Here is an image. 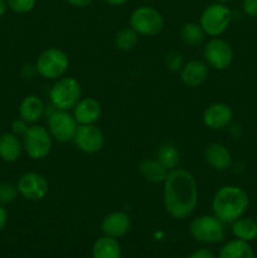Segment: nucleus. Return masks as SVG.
Returning <instances> with one entry per match:
<instances>
[{
  "mask_svg": "<svg viewBox=\"0 0 257 258\" xmlns=\"http://www.w3.org/2000/svg\"><path fill=\"white\" fill-rule=\"evenodd\" d=\"M28 127H29V123L25 122V121L20 117L14 118V120L12 121V123H10V130H12L13 134H15V135L18 136L24 135L25 131L28 130Z\"/></svg>",
  "mask_w": 257,
  "mask_h": 258,
  "instance_id": "nucleus-30",
  "label": "nucleus"
},
{
  "mask_svg": "<svg viewBox=\"0 0 257 258\" xmlns=\"http://www.w3.org/2000/svg\"><path fill=\"white\" fill-rule=\"evenodd\" d=\"M47 112L45 103L39 96L37 95H28L20 101L19 107H18V113L19 117L23 118L25 122L29 125H35L43 118V116Z\"/></svg>",
  "mask_w": 257,
  "mask_h": 258,
  "instance_id": "nucleus-18",
  "label": "nucleus"
},
{
  "mask_svg": "<svg viewBox=\"0 0 257 258\" xmlns=\"http://www.w3.org/2000/svg\"><path fill=\"white\" fill-rule=\"evenodd\" d=\"M218 258H254V251L248 242L234 238L222 244Z\"/></svg>",
  "mask_w": 257,
  "mask_h": 258,
  "instance_id": "nucleus-23",
  "label": "nucleus"
},
{
  "mask_svg": "<svg viewBox=\"0 0 257 258\" xmlns=\"http://www.w3.org/2000/svg\"><path fill=\"white\" fill-rule=\"evenodd\" d=\"M9 9L7 4V0H0V18L7 13V10Z\"/></svg>",
  "mask_w": 257,
  "mask_h": 258,
  "instance_id": "nucleus-38",
  "label": "nucleus"
},
{
  "mask_svg": "<svg viewBox=\"0 0 257 258\" xmlns=\"http://www.w3.org/2000/svg\"><path fill=\"white\" fill-rule=\"evenodd\" d=\"M206 33L203 32L199 23H185L180 29V38L181 42L186 45V47L196 48L203 44L206 40Z\"/></svg>",
  "mask_w": 257,
  "mask_h": 258,
  "instance_id": "nucleus-25",
  "label": "nucleus"
},
{
  "mask_svg": "<svg viewBox=\"0 0 257 258\" xmlns=\"http://www.w3.org/2000/svg\"><path fill=\"white\" fill-rule=\"evenodd\" d=\"M256 241H257V239H256Z\"/></svg>",
  "mask_w": 257,
  "mask_h": 258,
  "instance_id": "nucleus-41",
  "label": "nucleus"
},
{
  "mask_svg": "<svg viewBox=\"0 0 257 258\" xmlns=\"http://www.w3.org/2000/svg\"><path fill=\"white\" fill-rule=\"evenodd\" d=\"M122 249L118 239L108 236H101L92 246V258H121Z\"/></svg>",
  "mask_w": 257,
  "mask_h": 258,
  "instance_id": "nucleus-21",
  "label": "nucleus"
},
{
  "mask_svg": "<svg viewBox=\"0 0 257 258\" xmlns=\"http://www.w3.org/2000/svg\"><path fill=\"white\" fill-rule=\"evenodd\" d=\"M15 185L19 196L30 202L42 201L49 191V183L47 178L37 171H28L20 175Z\"/></svg>",
  "mask_w": 257,
  "mask_h": 258,
  "instance_id": "nucleus-11",
  "label": "nucleus"
},
{
  "mask_svg": "<svg viewBox=\"0 0 257 258\" xmlns=\"http://www.w3.org/2000/svg\"><path fill=\"white\" fill-rule=\"evenodd\" d=\"M70 5L75 8H86L93 2V0H66Z\"/></svg>",
  "mask_w": 257,
  "mask_h": 258,
  "instance_id": "nucleus-35",
  "label": "nucleus"
},
{
  "mask_svg": "<svg viewBox=\"0 0 257 258\" xmlns=\"http://www.w3.org/2000/svg\"><path fill=\"white\" fill-rule=\"evenodd\" d=\"M20 75H22L24 80H33L38 75L34 63H25V64H23L22 68H20Z\"/></svg>",
  "mask_w": 257,
  "mask_h": 258,
  "instance_id": "nucleus-31",
  "label": "nucleus"
},
{
  "mask_svg": "<svg viewBox=\"0 0 257 258\" xmlns=\"http://www.w3.org/2000/svg\"><path fill=\"white\" fill-rule=\"evenodd\" d=\"M188 258H216V256L209 248H198L191 252Z\"/></svg>",
  "mask_w": 257,
  "mask_h": 258,
  "instance_id": "nucleus-33",
  "label": "nucleus"
},
{
  "mask_svg": "<svg viewBox=\"0 0 257 258\" xmlns=\"http://www.w3.org/2000/svg\"><path fill=\"white\" fill-rule=\"evenodd\" d=\"M155 158L163 166H165L169 171L179 168L180 164V151L174 144L166 143L158 148L155 153Z\"/></svg>",
  "mask_w": 257,
  "mask_h": 258,
  "instance_id": "nucleus-24",
  "label": "nucleus"
},
{
  "mask_svg": "<svg viewBox=\"0 0 257 258\" xmlns=\"http://www.w3.org/2000/svg\"><path fill=\"white\" fill-rule=\"evenodd\" d=\"M256 221H257V213H256Z\"/></svg>",
  "mask_w": 257,
  "mask_h": 258,
  "instance_id": "nucleus-40",
  "label": "nucleus"
},
{
  "mask_svg": "<svg viewBox=\"0 0 257 258\" xmlns=\"http://www.w3.org/2000/svg\"><path fill=\"white\" fill-rule=\"evenodd\" d=\"M181 82L188 87H199L207 81L209 76V67L204 60L191 59L184 63L179 71Z\"/></svg>",
  "mask_w": 257,
  "mask_h": 258,
  "instance_id": "nucleus-17",
  "label": "nucleus"
},
{
  "mask_svg": "<svg viewBox=\"0 0 257 258\" xmlns=\"http://www.w3.org/2000/svg\"><path fill=\"white\" fill-rule=\"evenodd\" d=\"M242 9L248 17L257 18V0H243Z\"/></svg>",
  "mask_w": 257,
  "mask_h": 258,
  "instance_id": "nucleus-32",
  "label": "nucleus"
},
{
  "mask_svg": "<svg viewBox=\"0 0 257 258\" xmlns=\"http://www.w3.org/2000/svg\"><path fill=\"white\" fill-rule=\"evenodd\" d=\"M72 115L78 125H95L102 115V106L96 98L82 97L73 107Z\"/></svg>",
  "mask_w": 257,
  "mask_h": 258,
  "instance_id": "nucleus-16",
  "label": "nucleus"
},
{
  "mask_svg": "<svg viewBox=\"0 0 257 258\" xmlns=\"http://www.w3.org/2000/svg\"><path fill=\"white\" fill-rule=\"evenodd\" d=\"M216 3H221V4H226V3H228L229 0H214Z\"/></svg>",
  "mask_w": 257,
  "mask_h": 258,
  "instance_id": "nucleus-39",
  "label": "nucleus"
},
{
  "mask_svg": "<svg viewBox=\"0 0 257 258\" xmlns=\"http://www.w3.org/2000/svg\"><path fill=\"white\" fill-rule=\"evenodd\" d=\"M163 204L166 213L174 219L189 218L198 206V184L186 169L170 170L163 183Z\"/></svg>",
  "mask_w": 257,
  "mask_h": 258,
  "instance_id": "nucleus-1",
  "label": "nucleus"
},
{
  "mask_svg": "<svg viewBox=\"0 0 257 258\" xmlns=\"http://www.w3.org/2000/svg\"><path fill=\"white\" fill-rule=\"evenodd\" d=\"M204 161L216 171H226L233 164L232 154L226 145L221 143H211L204 149Z\"/></svg>",
  "mask_w": 257,
  "mask_h": 258,
  "instance_id": "nucleus-15",
  "label": "nucleus"
},
{
  "mask_svg": "<svg viewBox=\"0 0 257 258\" xmlns=\"http://www.w3.org/2000/svg\"><path fill=\"white\" fill-rule=\"evenodd\" d=\"M184 57L179 52H170L165 55V66L171 72H179L184 66Z\"/></svg>",
  "mask_w": 257,
  "mask_h": 258,
  "instance_id": "nucleus-29",
  "label": "nucleus"
},
{
  "mask_svg": "<svg viewBox=\"0 0 257 258\" xmlns=\"http://www.w3.org/2000/svg\"><path fill=\"white\" fill-rule=\"evenodd\" d=\"M249 204V196L241 186L223 185L214 193L212 198V214H214L224 224H231L246 214Z\"/></svg>",
  "mask_w": 257,
  "mask_h": 258,
  "instance_id": "nucleus-2",
  "label": "nucleus"
},
{
  "mask_svg": "<svg viewBox=\"0 0 257 258\" xmlns=\"http://www.w3.org/2000/svg\"><path fill=\"white\" fill-rule=\"evenodd\" d=\"M24 149L19 136L10 133L0 135V160L7 164L17 163L22 158Z\"/></svg>",
  "mask_w": 257,
  "mask_h": 258,
  "instance_id": "nucleus-19",
  "label": "nucleus"
},
{
  "mask_svg": "<svg viewBox=\"0 0 257 258\" xmlns=\"http://www.w3.org/2000/svg\"><path fill=\"white\" fill-rule=\"evenodd\" d=\"M7 222H8V212L7 209L4 208V206L0 204V231L4 229V227L7 226Z\"/></svg>",
  "mask_w": 257,
  "mask_h": 258,
  "instance_id": "nucleus-36",
  "label": "nucleus"
},
{
  "mask_svg": "<svg viewBox=\"0 0 257 258\" xmlns=\"http://www.w3.org/2000/svg\"><path fill=\"white\" fill-rule=\"evenodd\" d=\"M232 22V12L226 4L212 3L207 5L199 17V25L207 37H221L228 29Z\"/></svg>",
  "mask_w": 257,
  "mask_h": 258,
  "instance_id": "nucleus-7",
  "label": "nucleus"
},
{
  "mask_svg": "<svg viewBox=\"0 0 257 258\" xmlns=\"http://www.w3.org/2000/svg\"><path fill=\"white\" fill-rule=\"evenodd\" d=\"M53 138L47 127L42 125H29L28 130L22 136L24 153L32 160H43L48 158L53 149Z\"/></svg>",
  "mask_w": 257,
  "mask_h": 258,
  "instance_id": "nucleus-8",
  "label": "nucleus"
},
{
  "mask_svg": "<svg viewBox=\"0 0 257 258\" xmlns=\"http://www.w3.org/2000/svg\"><path fill=\"white\" fill-rule=\"evenodd\" d=\"M138 170L144 180L149 184H163L165 181L169 170L161 165L156 158H145L139 163Z\"/></svg>",
  "mask_w": 257,
  "mask_h": 258,
  "instance_id": "nucleus-20",
  "label": "nucleus"
},
{
  "mask_svg": "<svg viewBox=\"0 0 257 258\" xmlns=\"http://www.w3.org/2000/svg\"><path fill=\"white\" fill-rule=\"evenodd\" d=\"M100 228L105 236L118 239L130 232L131 218L123 211L110 212L102 218Z\"/></svg>",
  "mask_w": 257,
  "mask_h": 258,
  "instance_id": "nucleus-14",
  "label": "nucleus"
},
{
  "mask_svg": "<svg viewBox=\"0 0 257 258\" xmlns=\"http://www.w3.org/2000/svg\"><path fill=\"white\" fill-rule=\"evenodd\" d=\"M231 232L234 238L244 242L256 241L257 239V221L251 217H241L231 223Z\"/></svg>",
  "mask_w": 257,
  "mask_h": 258,
  "instance_id": "nucleus-22",
  "label": "nucleus"
},
{
  "mask_svg": "<svg viewBox=\"0 0 257 258\" xmlns=\"http://www.w3.org/2000/svg\"><path fill=\"white\" fill-rule=\"evenodd\" d=\"M34 64L38 76L44 80L55 81L66 76L70 67V58L60 48L50 47L39 53Z\"/></svg>",
  "mask_w": 257,
  "mask_h": 258,
  "instance_id": "nucleus-6",
  "label": "nucleus"
},
{
  "mask_svg": "<svg viewBox=\"0 0 257 258\" xmlns=\"http://www.w3.org/2000/svg\"><path fill=\"white\" fill-rule=\"evenodd\" d=\"M189 234L199 243H223L226 238V224L214 214H202L191 219L189 224Z\"/></svg>",
  "mask_w": 257,
  "mask_h": 258,
  "instance_id": "nucleus-3",
  "label": "nucleus"
},
{
  "mask_svg": "<svg viewBox=\"0 0 257 258\" xmlns=\"http://www.w3.org/2000/svg\"><path fill=\"white\" fill-rule=\"evenodd\" d=\"M228 127H229V134H231L234 139H239L242 136V134H243V128H242L241 125H237V123H231Z\"/></svg>",
  "mask_w": 257,
  "mask_h": 258,
  "instance_id": "nucleus-34",
  "label": "nucleus"
},
{
  "mask_svg": "<svg viewBox=\"0 0 257 258\" xmlns=\"http://www.w3.org/2000/svg\"><path fill=\"white\" fill-rule=\"evenodd\" d=\"M8 8L18 14H27L35 8L37 0H7Z\"/></svg>",
  "mask_w": 257,
  "mask_h": 258,
  "instance_id": "nucleus-28",
  "label": "nucleus"
},
{
  "mask_svg": "<svg viewBox=\"0 0 257 258\" xmlns=\"http://www.w3.org/2000/svg\"><path fill=\"white\" fill-rule=\"evenodd\" d=\"M165 20L158 9L149 5H141L133 10L128 18V27L140 37H155L164 29Z\"/></svg>",
  "mask_w": 257,
  "mask_h": 258,
  "instance_id": "nucleus-5",
  "label": "nucleus"
},
{
  "mask_svg": "<svg viewBox=\"0 0 257 258\" xmlns=\"http://www.w3.org/2000/svg\"><path fill=\"white\" fill-rule=\"evenodd\" d=\"M105 2L107 3V4L112 5V7H120V5L126 4L128 0H105Z\"/></svg>",
  "mask_w": 257,
  "mask_h": 258,
  "instance_id": "nucleus-37",
  "label": "nucleus"
},
{
  "mask_svg": "<svg viewBox=\"0 0 257 258\" xmlns=\"http://www.w3.org/2000/svg\"><path fill=\"white\" fill-rule=\"evenodd\" d=\"M72 143L87 155L100 153L105 146V134L97 125H78Z\"/></svg>",
  "mask_w": 257,
  "mask_h": 258,
  "instance_id": "nucleus-12",
  "label": "nucleus"
},
{
  "mask_svg": "<svg viewBox=\"0 0 257 258\" xmlns=\"http://www.w3.org/2000/svg\"><path fill=\"white\" fill-rule=\"evenodd\" d=\"M203 58L209 68L224 71L233 63L234 52L227 40L216 37L204 43Z\"/></svg>",
  "mask_w": 257,
  "mask_h": 258,
  "instance_id": "nucleus-10",
  "label": "nucleus"
},
{
  "mask_svg": "<svg viewBox=\"0 0 257 258\" xmlns=\"http://www.w3.org/2000/svg\"><path fill=\"white\" fill-rule=\"evenodd\" d=\"M47 115V128L53 140L58 143H70L73 140L78 123L71 111H62L52 107Z\"/></svg>",
  "mask_w": 257,
  "mask_h": 258,
  "instance_id": "nucleus-9",
  "label": "nucleus"
},
{
  "mask_svg": "<svg viewBox=\"0 0 257 258\" xmlns=\"http://www.w3.org/2000/svg\"><path fill=\"white\" fill-rule=\"evenodd\" d=\"M233 110L224 102H213L207 106L202 115V121L207 128L218 131L227 128L233 121Z\"/></svg>",
  "mask_w": 257,
  "mask_h": 258,
  "instance_id": "nucleus-13",
  "label": "nucleus"
},
{
  "mask_svg": "<svg viewBox=\"0 0 257 258\" xmlns=\"http://www.w3.org/2000/svg\"><path fill=\"white\" fill-rule=\"evenodd\" d=\"M19 197L17 185L10 183H0V204H10Z\"/></svg>",
  "mask_w": 257,
  "mask_h": 258,
  "instance_id": "nucleus-27",
  "label": "nucleus"
},
{
  "mask_svg": "<svg viewBox=\"0 0 257 258\" xmlns=\"http://www.w3.org/2000/svg\"><path fill=\"white\" fill-rule=\"evenodd\" d=\"M139 37L140 35L135 30L131 29L130 27L125 28V29H121L120 32H117V34L115 35L113 44H115L116 49L120 50V52H130L139 43Z\"/></svg>",
  "mask_w": 257,
  "mask_h": 258,
  "instance_id": "nucleus-26",
  "label": "nucleus"
},
{
  "mask_svg": "<svg viewBox=\"0 0 257 258\" xmlns=\"http://www.w3.org/2000/svg\"><path fill=\"white\" fill-rule=\"evenodd\" d=\"M82 98V87L77 78L63 76L54 81L49 90L50 106L57 110L72 111Z\"/></svg>",
  "mask_w": 257,
  "mask_h": 258,
  "instance_id": "nucleus-4",
  "label": "nucleus"
}]
</instances>
